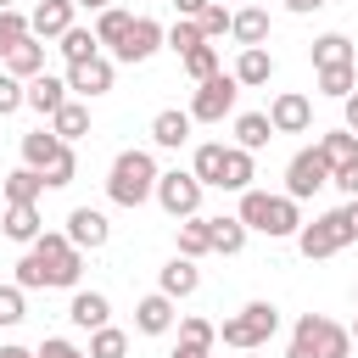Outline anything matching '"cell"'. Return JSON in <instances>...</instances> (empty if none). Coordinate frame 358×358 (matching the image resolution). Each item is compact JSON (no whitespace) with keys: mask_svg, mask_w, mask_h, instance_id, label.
<instances>
[{"mask_svg":"<svg viewBox=\"0 0 358 358\" xmlns=\"http://www.w3.org/2000/svg\"><path fill=\"white\" fill-rule=\"evenodd\" d=\"M229 34L241 39V50H246V45H263V39H268V11H263V6H246V11H235Z\"/></svg>","mask_w":358,"mask_h":358,"instance_id":"27","label":"cell"},{"mask_svg":"<svg viewBox=\"0 0 358 358\" xmlns=\"http://www.w3.org/2000/svg\"><path fill=\"white\" fill-rule=\"evenodd\" d=\"M185 73H190L196 84H201V78H213V73H218V45H213V39H201L196 50H185Z\"/></svg>","mask_w":358,"mask_h":358,"instance_id":"38","label":"cell"},{"mask_svg":"<svg viewBox=\"0 0 358 358\" xmlns=\"http://www.w3.org/2000/svg\"><path fill=\"white\" fill-rule=\"evenodd\" d=\"M330 0H285V11H296V17H308V11H324Z\"/></svg>","mask_w":358,"mask_h":358,"instance_id":"49","label":"cell"},{"mask_svg":"<svg viewBox=\"0 0 358 358\" xmlns=\"http://www.w3.org/2000/svg\"><path fill=\"white\" fill-rule=\"evenodd\" d=\"M67 319H73L78 330H101V324H112V302H106L101 291H73Z\"/></svg>","mask_w":358,"mask_h":358,"instance_id":"18","label":"cell"},{"mask_svg":"<svg viewBox=\"0 0 358 358\" xmlns=\"http://www.w3.org/2000/svg\"><path fill=\"white\" fill-rule=\"evenodd\" d=\"M73 6H84V11H106L112 0H73Z\"/></svg>","mask_w":358,"mask_h":358,"instance_id":"55","label":"cell"},{"mask_svg":"<svg viewBox=\"0 0 358 358\" xmlns=\"http://www.w3.org/2000/svg\"><path fill=\"white\" fill-rule=\"evenodd\" d=\"M17 285H22V291H45V268H39V257H34V252L17 263Z\"/></svg>","mask_w":358,"mask_h":358,"instance_id":"46","label":"cell"},{"mask_svg":"<svg viewBox=\"0 0 358 358\" xmlns=\"http://www.w3.org/2000/svg\"><path fill=\"white\" fill-rule=\"evenodd\" d=\"M173 319H179V313H173V296H162V291H151V296L134 302V330H140V336H168Z\"/></svg>","mask_w":358,"mask_h":358,"instance_id":"14","label":"cell"},{"mask_svg":"<svg viewBox=\"0 0 358 358\" xmlns=\"http://www.w3.org/2000/svg\"><path fill=\"white\" fill-rule=\"evenodd\" d=\"M162 45H168V28H162L157 17H134V22H129V34H123V45H117L112 56L134 67V62H151Z\"/></svg>","mask_w":358,"mask_h":358,"instance_id":"10","label":"cell"},{"mask_svg":"<svg viewBox=\"0 0 358 358\" xmlns=\"http://www.w3.org/2000/svg\"><path fill=\"white\" fill-rule=\"evenodd\" d=\"M67 90H73V95H84V101L106 95V90H112V62H106V56H90V62H67Z\"/></svg>","mask_w":358,"mask_h":358,"instance_id":"13","label":"cell"},{"mask_svg":"<svg viewBox=\"0 0 358 358\" xmlns=\"http://www.w3.org/2000/svg\"><path fill=\"white\" fill-rule=\"evenodd\" d=\"M308 56H313V67H347L352 62V39L347 34H319Z\"/></svg>","mask_w":358,"mask_h":358,"instance_id":"28","label":"cell"},{"mask_svg":"<svg viewBox=\"0 0 358 358\" xmlns=\"http://www.w3.org/2000/svg\"><path fill=\"white\" fill-rule=\"evenodd\" d=\"M168 358H213V347H190V341H179Z\"/></svg>","mask_w":358,"mask_h":358,"instance_id":"50","label":"cell"},{"mask_svg":"<svg viewBox=\"0 0 358 358\" xmlns=\"http://www.w3.org/2000/svg\"><path fill=\"white\" fill-rule=\"evenodd\" d=\"M274 140V123H268V112H241L235 117V145H246V151H263Z\"/></svg>","mask_w":358,"mask_h":358,"instance_id":"26","label":"cell"},{"mask_svg":"<svg viewBox=\"0 0 358 358\" xmlns=\"http://www.w3.org/2000/svg\"><path fill=\"white\" fill-rule=\"evenodd\" d=\"M62 56H67V62H90V56H101L95 28H67V34H62Z\"/></svg>","mask_w":358,"mask_h":358,"instance_id":"36","label":"cell"},{"mask_svg":"<svg viewBox=\"0 0 358 358\" xmlns=\"http://www.w3.org/2000/svg\"><path fill=\"white\" fill-rule=\"evenodd\" d=\"M352 341H358V319H352Z\"/></svg>","mask_w":358,"mask_h":358,"instance_id":"57","label":"cell"},{"mask_svg":"<svg viewBox=\"0 0 358 358\" xmlns=\"http://www.w3.org/2000/svg\"><path fill=\"white\" fill-rule=\"evenodd\" d=\"M173 6H179V17H201L213 0H173Z\"/></svg>","mask_w":358,"mask_h":358,"instance_id":"51","label":"cell"},{"mask_svg":"<svg viewBox=\"0 0 358 358\" xmlns=\"http://www.w3.org/2000/svg\"><path fill=\"white\" fill-rule=\"evenodd\" d=\"M330 185V162H324V151L319 145H308V151H296L291 162H285V196H296V201H308L313 190H324Z\"/></svg>","mask_w":358,"mask_h":358,"instance_id":"9","label":"cell"},{"mask_svg":"<svg viewBox=\"0 0 358 358\" xmlns=\"http://www.w3.org/2000/svg\"><path fill=\"white\" fill-rule=\"evenodd\" d=\"M224 151H229V145L207 140V145H196V157H190V173H196L201 185H213V190H224Z\"/></svg>","mask_w":358,"mask_h":358,"instance_id":"24","label":"cell"},{"mask_svg":"<svg viewBox=\"0 0 358 358\" xmlns=\"http://www.w3.org/2000/svg\"><path fill=\"white\" fill-rule=\"evenodd\" d=\"M201 39H207V34H201V22H196V17H179V22L168 28V45H173L179 56H185V50H196Z\"/></svg>","mask_w":358,"mask_h":358,"instance_id":"42","label":"cell"},{"mask_svg":"<svg viewBox=\"0 0 358 358\" xmlns=\"http://www.w3.org/2000/svg\"><path fill=\"white\" fill-rule=\"evenodd\" d=\"M319 151H324V162H330V168H336V162H352V157H358V134L341 123V129L319 134Z\"/></svg>","mask_w":358,"mask_h":358,"instance_id":"33","label":"cell"},{"mask_svg":"<svg viewBox=\"0 0 358 358\" xmlns=\"http://www.w3.org/2000/svg\"><path fill=\"white\" fill-rule=\"evenodd\" d=\"M274 330H280V308H274V302H246L235 319H224V324H218L224 347H241V352L268 347V336H274Z\"/></svg>","mask_w":358,"mask_h":358,"instance_id":"3","label":"cell"},{"mask_svg":"<svg viewBox=\"0 0 358 358\" xmlns=\"http://www.w3.org/2000/svg\"><path fill=\"white\" fill-rule=\"evenodd\" d=\"M352 84H358L352 62H347V67H319V90H324L330 101H347V95H352Z\"/></svg>","mask_w":358,"mask_h":358,"instance_id":"39","label":"cell"},{"mask_svg":"<svg viewBox=\"0 0 358 358\" xmlns=\"http://www.w3.org/2000/svg\"><path fill=\"white\" fill-rule=\"evenodd\" d=\"M28 252L39 257L45 285H78V274H84V252L67 241V229H62V235H56V229H45V235H39Z\"/></svg>","mask_w":358,"mask_h":358,"instance_id":"4","label":"cell"},{"mask_svg":"<svg viewBox=\"0 0 358 358\" xmlns=\"http://www.w3.org/2000/svg\"><path fill=\"white\" fill-rule=\"evenodd\" d=\"M0 229H6L11 241H22V246H34V241L45 235V224H39V207H34V201H6Z\"/></svg>","mask_w":358,"mask_h":358,"instance_id":"17","label":"cell"},{"mask_svg":"<svg viewBox=\"0 0 358 358\" xmlns=\"http://www.w3.org/2000/svg\"><path fill=\"white\" fill-rule=\"evenodd\" d=\"M341 213H347V229H352V241H358V196H347V207H341Z\"/></svg>","mask_w":358,"mask_h":358,"instance_id":"53","label":"cell"},{"mask_svg":"<svg viewBox=\"0 0 358 358\" xmlns=\"http://www.w3.org/2000/svg\"><path fill=\"white\" fill-rule=\"evenodd\" d=\"M129 22H134L129 11H117V6H106V11H95V39H101L106 50H117V45H123V34H129Z\"/></svg>","mask_w":358,"mask_h":358,"instance_id":"31","label":"cell"},{"mask_svg":"<svg viewBox=\"0 0 358 358\" xmlns=\"http://www.w3.org/2000/svg\"><path fill=\"white\" fill-rule=\"evenodd\" d=\"M90 358H129V336H123L117 324L90 330Z\"/></svg>","mask_w":358,"mask_h":358,"instance_id":"35","label":"cell"},{"mask_svg":"<svg viewBox=\"0 0 358 358\" xmlns=\"http://www.w3.org/2000/svg\"><path fill=\"white\" fill-rule=\"evenodd\" d=\"M179 252H185V257H207V252H213L207 218H179Z\"/></svg>","mask_w":358,"mask_h":358,"instance_id":"34","label":"cell"},{"mask_svg":"<svg viewBox=\"0 0 358 358\" xmlns=\"http://www.w3.org/2000/svg\"><path fill=\"white\" fill-rule=\"evenodd\" d=\"M235 101H241V78L218 67L213 78L196 84V95H190V117H196V123H224V117L235 112Z\"/></svg>","mask_w":358,"mask_h":358,"instance_id":"5","label":"cell"},{"mask_svg":"<svg viewBox=\"0 0 358 358\" xmlns=\"http://www.w3.org/2000/svg\"><path fill=\"white\" fill-rule=\"evenodd\" d=\"M285 358H313V352H308V347H296V341H291V347H285Z\"/></svg>","mask_w":358,"mask_h":358,"instance_id":"56","label":"cell"},{"mask_svg":"<svg viewBox=\"0 0 358 358\" xmlns=\"http://www.w3.org/2000/svg\"><path fill=\"white\" fill-rule=\"evenodd\" d=\"M291 341L308 347L313 358H347V352H352V330H341V324L324 319V313H302L296 330H291Z\"/></svg>","mask_w":358,"mask_h":358,"instance_id":"6","label":"cell"},{"mask_svg":"<svg viewBox=\"0 0 358 358\" xmlns=\"http://www.w3.org/2000/svg\"><path fill=\"white\" fill-rule=\"evenodd\" d=\"M352 296H358V291H352Z\"/></svg>","mask_w":358,"mask_h":358,"instance_id":"60","label":"cell"},{"mask_svg":"<svg viewBox=\"0 0 358 358\" xmlns=\"http://www.w3.org/2000/svg\"><path fill=\"white\" fill-rule=\"evenodd\" d=\"M330 185H336L341 196H358V157H352V162H336V168H330Z\"/></svg>","mask_w":358,"mask_h":358,"instance_id":"47","label":"cell"},{"mask_svg":"<svg viewBox=\"0 0 358 358\" xmlns=\"http://www.w3.org/2000/svg\"><path fill=\"white\" fill-rule=\"evenodd\" d=\"M157 162H151V151H117V162H112V173H106V196L117 201V207H145L151 196H157Z\"/></svg>","mask_w":358,"mask_h":358,"instance_id":"1","label":"cell"},{"mask_svg":"<svg viewBox=\"0 0 358 358\" xmlns=\"http://www.w3.org/2000/svg\"><path fill=\"white\" fill-rule=\"evenodd\" d=\"M22 162L39 168L50 190L73 185V173H78V157H73V145H67L56 129H34V134H22Z\"/></svg>","mask_w":358,"mask_h":358,"instance_id":"2","label":"cell"},{"mask_svg":"<svg viewBox=\"0 0 358 358\" xmlns=\"http://www.w3.org/2000/svg\"><path fill=\"white\" fill-rule=\"evenodd\" d=\"M196 22H201V34H207V39H218V34H229V22H235V11H224V6H207V11L196 17Z\"/></svg>","mask_w":358,"mask_h":358,"instance_id":"45","label":"cell"},{"mask_svg":"<svg viewBox=\"0 0 358 358\" xmlns=\"http://www.w3.org/2000/svg\"><path fill=\"white\" fill-rule=\"evenodd\" d=\"M28 308H22V285H0V324H22Z\"/></svg>","mask_w":358,"mask_h":358,"instance_id":"44","label":"cell"},{"mask_svg":"<svg viewBox=\"0 0 358 358\" xmlns=\"http://www.w3.org/2000/svg\"><path fill=\"white\" fill-rule=\"evenodd\" d=\"M257 168H252V151L246 145H229L224 151V190H252Z\"/></svg>","mask_w":358,"mask_h":358,"instance_id":"29","label":"cell"},{"mask_svg":"<svg viewBox=\"0 0 358 358\" xmlns=\"http://www.w3.org/2000/svg\"><path fill=\"white\" fill-rule=\"evenodd\" d=\"M6 73H11V78H22V84H28V78H39V73H45V39H34V34H28V39L6 56Z\"/></svg>","mask_w":358,"mask_h":358,"instance_id":"22","label":"cell"},{"mask_svg":"<svg viewBox=\"0 0 358 358\" xmlns=\"http://www.w3.org/2000/svg\"><path fill=\"white\" fill-rule=\"evenodd\" d=\"M201 190H207V185H201L190 168H173V173L157 179V201H162L168 218H196V213H201Z\"/></svg>","mask_w":358,"mask_h":358,"instance_id":"8","label":"cell"},{"mask_svg":"<svg viewBox=\"0 0 358 358\" xmlns=\"http://www.w3.org/2000/svg\"><path fill=\"white\" fill-rule=\"evenodd\" d=\"M67 241H73L78 252H101V246L112 241L106 213H95V207H73V213H67Z\"/></svg>","mask_w":358,"mask_h":358,"instance_id":"12","label":"cell"},{"mask_svg":"<svg viewBox=\"0 0 358 358\" xmlns=\"http://www.w3.org/2000/svg\"><path fill=\"white\" fill-rule=\"evenodd\" d=\"M28 34H34V28H28V17H22L17 6H11V11H0V62H6V56L28 39Z\"/></svg>","mask_w":358,"mask_h":358,"instance_id":"37","label":"cell"},{"mask_svg":"<svg viewBox=\"0 0 358 358\" xmlns=\"http://www.w3.org/2000/svg\"><path fill=\"white\" fill-rule=\"evenodd\" d=\"M341 112H347V129H352V134H358V90H352V95H347V101H341Z\"/></svg>","mask_w":358,"mask_h":358,"instance_id":"52","label":"cell"},{"mask_svg":"<svg viewBox=\"0 0 358 358\" xmlns=\"http://www.w3.org/2000/svg\"><path fill=\"white\" fill-rule=\"evenodd\" d=\"M190 123H196L190 112H173V106H168V112H157V117H151V140H157L162 151H179V145L190 140Z\"/></svg>","mask_w":358,"mask_h":358,"instance_id":"21","label":"cell"},{"mask_svg":"<svg viewBox=\"0 0 358 358\" xmlns=\"http://www.w3.org/2000/svg\"><path fill=\"white\" fill-rule=\"evenodd\" d=\"M235 218L263 235V224H268V190H241V213H235Z\"/></svg>","mask_w":358,"mask_h":358,"instance_id":"40","label":"cell"},{"mask_svg":"<svg viewBox=\"0 0 358 358\" xmlns=\"http://www.w3.org/2000/svg\"><path fill=\"white\" fill-rule=\"evenodd\" d=\"M296 246H302V257H336L341 246H352L347 213H341V207H336V213H319L313 224H302V229H296Z\"/></svg>","mask_w":358,"mask_h":358,"instance_id":"7","label":"cell"},{"mask_svg":"<svg viewBox=\"0 0 358 358\" xmlns=\"http://www.w3.org/2000/svg\"><path fill=\"white\" fill-rule=\"evenodd\" d=\"M28 106H34L39 117H56V112L67 106V78H50V73L28 78Z\"/></svg>","mask_w":358,"mask_h":358,"instance_id":"19","label":"cell"},{"mask_svg":"<svg viewBox=\"0 0 358 358\" xmlns=\"http://www.w3.org/2000/svg\"><path fill=\"white\" fill-rule=\"evenodd\" d=\"M268 123H274V134H308V123H313V101H308L302 90H280L274 106H268Z\"/></svg>","mask_w":358,"mask_h":358,"instance_id":"11","label":"cell"},{"mask_svg":"<svg viewBox=\"0 0 358 358\" xmlns=\"http://www.w3.org/2000/svg\"><path fill=\"white\" fill-rule=\"evenodd\" d=\"M39 358H90V352L73 347L67 336H45V341H39Z\"/></svg>","mask_w":358,"mask_h":358,"instance_id":"48","label":"cell"},{"mask_svg":"<svg viewBox=\"0 0 358 358\" xmlns=\"http://www.w3.org/2000/svg\"><path fill=\"white\" fill-rule=\"evenodd\" d=\"M179 341H190V347H213V341H218V324L201 319V313H185V319H179Z\"/></svg>","mask_w":358,"mask_h":358,"instance_id":"41","label":"cell"},{"mask_svg":"<svg viewBox=\"0 0 358 358\" xmlns=\"http://www.w3.org/2000/svg\"><path fill=\"white\" fill-rule=\"evenodd\" d=\"M0 11H11V0H0Z\"/></svg>","mask_w":358,"mask_h":358,"instance_id":"58","label":"cell"},{"mask_svg":"<svg viewBox=\"0 0 358 358\" xmlns=\"http://www.w3.org/2000/svg\"><path fill=\"white\" fill-rule=\"evenodd\" d=\"M0 358H39V352H28V347H17V341H6V347H0Z\"/></svg>","mask_w":358,"mask_h":358,"instance_id":"54","label":"cell"},{"mask_svg":"<svg viewBox=\"0 0 358 358\" xmlns=\"http://www.w3.org/2000/svg\"><path fill=\"white\" fill-rule=\"evenodd\" d=\"M207 235H213V252H224V257H235L246 246V224L241 218H207Z\"/></svg>","mask_w":358,"mask_h":358,"instance_id":"30","label":"cell"},{"mask_svg":"<svg viewBox=\"0 0 358 358\" xmlns=\"http://www.w3.org/2000/svg\"><path fill=\"white\" fill-rule=\"evenodd\" d=\"M0 190H6V201H39L50 185H45V173H39V168H28V162H22L17 173H6V179H0Z\"/></svg>","mask_w":358,"mask_h":358,"instance_id":"25","label":"cell"},{"mask_svg":"<svg viewBox=\"0 0 358 358\" xmlns=\"http://www.w3.org/2000/svg\"><path fill=\"white\" fill-rule=\"evenodd\" d=\"M73 0H39L34 6V17H28V28H34V39H62L67 28H73Z\"/></svg>","mask_w":358,"mask_h":358,"instance_id":"16","label":"cell"},{"mask_svg":"<svg viewBox=\"0 0 358 358\" xmlns=\"http://www.w3.org/2000/svg\"><path fill=\"white\" fill-rule=\"evenodd\" d=\"M246 358H257V347H252V352H246Z\"/></svg>","mask_w":358,"mask_h":358,"instance_id":"59","label":"cell"},{"mask_svg":"<svg viewBox=\"0 0 358 358\" xmlns=\"http://www.w3.org/2000/svg\"><path fill=\"white\" fill-rule=\"evenodd\" d=\"M235 78H241V90L268 84V78H274V56H268V45H246V50L235 56Z\"/></svg>","mask_w":358,"mask_h":358,"instance_id":"20","label":"cell"},{"mask_svg":"<svg viewBox=\"0 0 358 358\" xmlns=\"http://www.w3.org/2000/svg\"><path fill=\"white\" fill-rule=\"evenodd\" d=\"M50 129H56V134H62V140L73 145L78 134H90V106H84V101H67V106H62V112L50 117Z\"/></svg>","mask_w":358,"mask_h":358,"instance_id":"32","label":"cell"},{"mask_svg":"<svg viewBox=\"0 0 358 358\" xmlns=\"http://www.w3.org/2000/svg\"><path fill=\"white\" fill-rule=\"evenodd\" d=\"M17 106H28V84L11 78V73H0V117H11Z\"/></svg>","mask_w":358,"mask_h":358,"instance_id":"43","label":"cell"},{"mask_svg":"<svg viewBox=\"0 0 358 358\" xmlns=\"http://www.w3.org/2000/svg\"><path fill=\"white\" fill-rule=\"evenodd\" d=\"M296 229H302L296 196H268V224H263V235H268V241H285V235H296Z\"/></svg>","mask_w":358,"mask_h":358,"instance_id":"23","label":"cell"},{"mask_svg":"<svg viewBox=\"0 0 358 358\" xmlns=\"http://www.w3.org/2000/svg\"><path fill=\"white\" fill-rule=\"evenodd\" d=\"M196 285H201V268H196V257H185V252H179V257H168V263H162V274H157V291H162V296H173V302H179V296H190Z\"/></svg>","mask_w":358,"mask_h":358,"instance_id":"15","label":"cell"}]
</instances>
